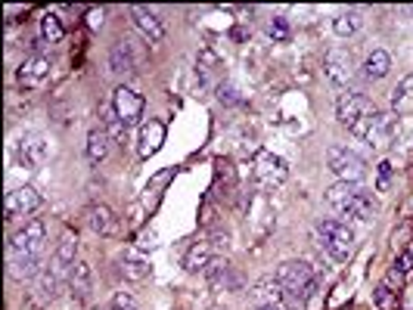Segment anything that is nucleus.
<instances>
[{
	"label": "nucleus",
	"mask_w": 413,
	"mask_h": 310,
	"mask_svg": "<svg viewBox=\"0 0 413 310\" xmlns=\"http://www.w3.org/2000/svg\"><path fill=\"white\" fill-rule=\"evenodd\" d=\"M348 131L355 134L357 140H364L370 149H385V146H392L398 140L401 118L394 115V112H370V115H364L357 124H351Z\"/></svg>",
	"instance_id": "nucleus-1"
},
{
	"label": "nucleus",
	"mask_w": 413,
	"mask_h": 310,
	"mask_svg": "<svg viewBox=\"0 0 413 310\" xmlns=\"http://www.w3.org/2000/svg\"><path fill=\"white\" fill-rule=\"evenodd\" d=\"M277 282L289 295H296L302 304H308L317 295V289H320V273L308 261H283L277 267Z\"/></svg>",
	"instance_id": "nucleus-2"
},
{
	"label": "nucleus",
	"mask_w": 413,
	"mask_h": 310,
	"mask_svg": "<svg viewBox=\"0 0 413 310\" xmlns=\"http://www.w3.org/2000/svg\"><path fill=\"white\" fill-rule=\"evenodd\" d=\"M314 239L335 264H345L351 252H355V232L348 230V223L342 220H320L314 227Z\"/></svg>",
	"instance_id": "nucleus-3"
},
{
	"label": "nucleus",
	"mask_w": 413,
	"mask_h": 310,
	"mask_svg": "<svg viewBox=\"0 0 413 310\" xmlns=\"http://www.w3.org/2000/svg\"><path fill=\"white\" fill-rule=\"evenodd\" d=\"M44 242H47V227L41 218H31L22 230L13 232L10 245H6V261L13 257H28V255H41L44 252Z\"/></svg>",
	"instance_id": "nucleus-4"
},
{
	"label": "nucleus",
	"mask_w": 413,
	"mask_h": 310,
	"mask_svg": "<svg viewBox=\"0 0 413 310\" xmlns=\"http://www.w3.org/2000/svg\"><path fill=\"white\" fill-rule=\"evenodd\" d=\"M326 165L335 177L342 180V183H357L367 177V161L360 159L357 152H351L348 146H330L326 149Z\"/></svg>",
	"instance_id": "nucleus-5"
},
{
	"label": "nucleus",
	"mask_w": 413,
	"mask_h": 310,
	"mask_svg": "<svg viewBox=\"0 0 413 310\" xmlns=\"http://www.w3.org/2000/svg\"><path fill=\"white\" fill-rule=\"evenodd\" d=\"M252 174L264 189H277V186L286 183L289 165H286V159H280V155H273L268 149H258L255 161H252Z\"/></svg>",
	"instance_id": "nucleus-6"
},
{
	"label": "nucleus",
	"mask_w": 413,
	"mask_h": 310,
	"mask_svg": "<svg viewBox=\"0 0 413 310\" xmlns=\"http://www.w3.org/2000/svg\"><path fill=\"white\" fill-rule=\"evenodd\" d=\"M63 279H66L63 273L53 270V267L47 264V270L31 282V292L25 295V307H28V310H44V307H50V301L56 298L59 286H63Z\"/></svg>",
	"instance_id": "nucleus-7"
},
{
	"label": "nucleus",
	"mask_w": 413,
	"mask_h": 310,
	"mask_svg": "<svg viewBox=\"0 0 413 310\" xmlns=\"http://www.w3.org/2000/svg\"><path fill=\"white\" fill-rule=\"evenodd\" d=\"M41 205H44V196H41L34 186H19V189H13V193L6 196V205H4L6 220H16V218H31V214L38 211Z\"/></svg>",
	"instance_id": "nucleus-8"
},
{
	"label": "nucleus",
	"mask_w": 413,
	"mask_h": 310,
	"mask_svg": "<svg viewBox=\"0 0 413 310\" xmlns=\"http://www.w3.org/2000/svg\"><path fill=\"white\" fill-rule=\"evenodd\" d=\"M112 109H115V115L122 118L125 127H134L143 118V97L134 87H125L122 84V87L112 93Z\"/></svg>",
	"instance_id": "nucleus-9"
},
{
	"label": "nucleus",
	"mask_w": 413,
	"mask_h": 310,
	"mask_svg": "<svg viewBox=\"0 0 413 310\" xmlns=\"http://www.w3.org/2000/svg\"><path fill=\"white\" fill-rule=\"evenodd\" d=\"M16 159H19L22 168H41L50 159V140L44 134H25L19 140V149H16Z\"/></svg>",
	"instance_id": "nucleus-10"
},
{
	"label": "nucleus",
	"mask_w": 413,
	"mask_h": 310,
	"mask_svg": "<svg viewBox=\"0 0 413 310\" xmlns=\"http://www.w3.org/2000/svg\"><path fill=\"white\" fill-rule=\"evenodd\" d=\"M370 112H376V106L364 97V93H342L339 102H335V118H339L345 127L357 124L364 115H370Z\"/></svg>",
	"instance_id": "nucleus-11"
},
{
	"label": "nucleus",
	"mask_w": 413,
	"mask_h": 310,
	"mask_svg": "<svg viewBox=\"0 0 413 310\" xmlns=\"http://www.w3.org/2000/svg\"><path fill=\"white\" fill-rule=\"evenodd\" d=\"M323 75H326V81H330L333 87H339V90L348 87V81H351V56L345 53V50H339V47L326 50Z\"/></svg>",
	"instance_id": "nucleus-12"
},
{
	"label": "nucleus",
	"mask_w": 413,
	"mask_h": 310,
	"mask_svg": "<svg viewBox=\"0 0 413 310\" xmlns=\"http://www.w3.org/2000/svg\"><path fill=\"white\" fill-rule=\"evenodd\" d=\"M50 59L47 56H28L25 63L19 65V87L25 90H38L41 84L47 81V75H50Z\"/></svg>",
	"instance_id": "nucleus-13"
},
{
	"label": "nucleus",
	"mask_w": 413,
	"mask_h": 310,
	"mask_svg": "<svg viewBox=\"0 0 413 310\" xmlns=\"http://www.w3.org/2000/svg\"><path fill=\"white\" fill-rule=\"evenodd\" d=\"M249 295H252L255 307H283V301H286V289L277 282V277H271V279H258Z\"/></svg>",
	"instance_id": "nucleus-14"
},
{
	"label": "nucleus",
	"mask_w": 413,
	"mask_h": 310,
	"mask_svg": "<svg viewBox=\"0 0 413 310\" xmlns=\"http://www.w3.org/2000/svg\"><path fill=\"white\" fill-rule=\"evenodd\" d=\"M10 264V277L16 279V282H34L41 277V273L47 270L44 267V252L41 255H28V257H13V261H6Z\"/></svg>",
	"instance_id": "nucleus-15"
},
{
	"label": "nucleus",
	"mask_w": 413,
	"mask_h": 310,
	"mask_svg": "<svg viewBox=\"0 0 413 310\" xmlns=\"http://www.w3.org/2000/svg\"><path fill=\"white\" fill-rule=\"evenodd\" d=\"M205 277L218 292H230V289H239V277L234 273V267H230L227 257H214L209 264V270H205Z\"/></svg>",
	"instance_id": "nucleus-16"
},
{
	"label": "nucleus",
	"mask_w": 413,
	"mask_h": 310,
	"mask_svg": "<svg viewBox=\"0 0 413 310\" xmlns=\"http://www.w3.org/2000/svg\"><path fill=\"white\" fill-rule=\"evenodd\" d=\"M75 255H78V236H75V232H66L63 242H59V248L53 252V257H50V267H53V270H59L68 279V270H72L75 261H78Z\"/></svg>",
	"instance_id": "nucleus-17"
},
{
	"label": "nucleus",
	"mask_w": 413,
	"mask_h": 310,
	"mask_svg": "<svg viewBox=\"0 0 413 310\" xmlns=\"http://www.w3.org/2000/svg\"><path fill=\"white\" fill-rule=\"evenodd\" d=\"M68 289L78 301H88L90 292H93V273H90V264L88 261H75V267L68 270Z\"/></svg>",
	"instance_id": "nucleus-18"
},
{
	"label": "nucleus",
	"mask_w": 413,
	"mask_h": 310,
	"mask_svg": "<svg viewBox=\"0 0 413 310\" xmlns=\"http://www.w3.org/2000/svg\"><path fill=\"white\" fill-rule=\"evenodd\" d=\"M134 22L150 44H159V41L165 38V22H162L152 10H146V6H134Z\"/></svg>",
	"instance_id": "nucleus-19"
},
{
	"label": "nucleus",
	"mask_w": 413,
	"mask_h": 310,
	"mask_svg": "<svg viewBox=\"0 0 413 310\" xmlns=\"http://www.w3.org/2000/svg\"><path fill=\"white\" fill-rule=\"evenodd\" d=\"M162 143H165V124L156 122V118L143 122L140 124V155H143V159L156 155L162 149Z\"/></svg>",
	"instance_id": "nucleus-20"
},
{
	"label": "nucleus",
	"mask_w": 413,
	"mask_h": 310,
	"mask_svg": "<svg viewBox=\"0 0 413 310\" xmlns=\"http://www.w3.org/2000/svg\"><path fill=\"white\" fill-rule=\"evenodd\" d=\"M88 227L93 232H100V236H112V232L118 230V220H115V214H112L109 205L93 202L90 208H88Z\"/></svg>",
	"instance_id": "nucleus-21"
},
{
	"label": "nucleus",
	"mask_w": 413,
	"mask_h": 310,
	"mask_svg": "<svg viewBox=\"0 0 413 310\" xmlns=\"http://www.w3.org/2000/svg\"><path fill=\"white\" fill-rule=\"evenodd\" d=\"M376 214V202H373V196L367 193L364 186H357V193L351 196V202H348V208L342 211V218H355V220H370Z\"/></svg>",
	"instance_id": "nucleus-22"
},
{
	"label": "nucleus",
	"mask_w": 413,
	"mask_h": 310,
	"mask_svg": "<svg viewBox=\"0 0 413 310\" xmlns=\"http://www.w3.org/2000/svg\"><path fill=\"white\" fill-rule=\"evenodd\" d=\"M214 261V252H211V242H205V239H199V242L190 245V252H187L184 257V267L190 273H205L209 270V264Z\"/></svg>",
	"instance_id": "nucleus-23"
},
{
	"label": "nucleus",
	"mask_w": 413,
	"mask_h": 310,
	"mask_svg": "<svg viewBox=\"0 0 413 310\" xmlns=\"http://www.w3.org/2000/svg\"><path fill=\"white\" fill-rule=\"evenodd\" d=\"M392 112L394 115H413V75L401 78L398 87L392 90Z\"/></svg>",
	"instance_id": "nucleus-24"
},
{
	"label": "nucleus",
	"mask_w": 413,
	"mask_h": 310,
	"mask_svg": "<svg viewBox=\"0 0 413 310\" xmlns=\"http://www.w3.org/2000/svg\"><path fill=\"white\" fill-rule=\"evenodd\" d=\"M150 261H146L143 255H137V252H125L122 257V273H125V279H131V282H143V279H150Z\"/></svg>",
	"instance_id": "nucleus-25"
},
{
	"label": "nucleus",
	"mask_w": 413,
	"mask_h": 310,
	"mask_svg": "<svg viewBox=\"0 0 413 310\" xmlns=\"http://www.w3.org/2000/svg\"><path fill=\"white\" fill-rule=\"evenodd\" d=\"M392 68V56L385 50H373L367 59H364V78L367 81H380V78L389 75Z\"/></svg>",
	"instance_id": "nucleus-26"
},
{
	"label": "nucleus",
	"mask_w": 413,
	"mask_h": 310,
	"mask_svg": "<svg viewBox=\"0 0 413 310\" xmlns=\"http://www.w3.org/2000/svg\"><path fill=\"white\" fill-rule=\"evenodd\" d=\"M109 143H112V137L106 134V127H93L88 134V159L93 165H100V161L109 155Z\"/></svg>",
	"instance_id": "nucleus-27"
},
{
	"label": "nucleus",
	"mask_w": 413,
	"mask_h": 310,
	"mask_svg": "<svg viewBox=\"0 0 413 310\" xmlns=\"http://www.w3.org/2000/svg\"><path fill=\"white\" fill-rule=\"evenodd\" d=\"M109 68L112 72H134L137 68V63H134V56H131V44H127V41H118L115 47L109 50Z\"/></svg>",
	"instance_id": "nucleus-28"
},
{
	"label": "nucleus",
	"mask_w": 413,
	"mask_h": 310,
	"mask_svg": "<svg viewBox=\"0 0 413 310\" xmlns=\"http://www.w3.org/2000/svg\"><path fill=\"white\" fill-rule=\"evenodd\" d=\"M63 34H66L63 19H59L56 13H44V19H41V38H44L47 44H59Z\"/></svg>",
	"instance_id": "nucleus-29"
},
{
	"label": "nucleus",
	"mask_w": 413,
	"mask_h": 310,
	"mask_svg": "<svg viewBox=\"0 0 413 310\" xmlns=\"http://www.w3.org/2000/svg\"><path fill=\"white\" fill-rule=\"evenodd\" d=\"M268 38L273 41V44H286V41L292 38V28H289V19L286 16H273V19H268Z\"/></svg>",
	"instance_id": "nucleus-30"
},
{
	"label": "nucleus",
	"mask_w": 413,
	"mask_h": 310,
	"mask_svg": "<svg viewBox=\"0 0 413 310\" xmlns=\"http://www.w3.org/2000/svg\"><path fill=\"white\" fill-rule=\"evenodd\" d=\"M360 28V16L357 13H339L333 19V31L339 34V38H351Z\"/></svg>",
	"instance_id": "nucleus-31"
},
{
	"label": "nucleus",
	"mask_w": 413,
	"mask_h": 310,
	"mask_svg": "<svg viewBox=\"0 0 413 310\" xmlns=\"http://www.w3.org/2000/svg\"><path fill=\"white\" fill-rule=\"evenodd\" d=\"M373 301H376V307H380V310H401V295H398V292H392L389 286H376Z\"/></svg>",
	"instance_id": "nucleus-32"
},
{
	"label": "nucleus",
	"mask_w": 413,
	"mask_h": 310,
	"mask_svg": "<svg viewBox=\"0 0 413 310\" xmlns=\"http://www.w3.org/2000/svg\"><path fill=\"white\" fill-rule=\"evenodd\" d=\"M103 118H106V134L112 137V140H125V134H127V127L122 124V118L115 115V109H103Z\"/></svg>",
	"instance_id": "nucleus-33"
},
{
	"label": "nucleus",
	"mask_w": 413,
	"mask_h": 310,
	"mask_svg": "<svg viewBox=\"0 0 413 310\" xmlns=\"http://www.w3.org/2000/svg\"><path fill=\"white\" fill-rule=\"evenodd\" d=\"M392 180H394V165L392 161H380L376 165V193H389Z\"/></svg>",
	"instance_id": "nucleus-34"
},
{
	"label": "nucleus",
	"mask_w": 413,
	"mask_h": 310,
	"mask_svg": "<svg viewBox=\"0 0 413 310\" xmlns=\"http://www.w3.org/2000/svg\"><path fill=\"white\" fill-rule=\"evenodd\" d=\"M394 270H398V273H404V277H410V273H413V252H410V248H404V252H398V257H394Z\"/></svg>",
	"instance_id": "nucleus-35"
},
{
	"label": "nucleus",
	"mask_w": 413,
	"mask_h": 310,
	"mask_svg": "<svg viewBox=\"0 0 413 310\" xmlns=\"http://www.w3.org/2000/svg\"><path fill=\"white\" fill-rule=\"evenodd\" d=\"M382 286H389L392 292H398V295H401V292L407 289V277H404V273H398V270L392 267V270L385 273V282H382Z\"/></svg>",
	"instance_id": "nucleus-36"
},
{
	"label": "nucleus",
	"mask_w": 413,
	"mask_h": 310,
	"mask_svg": "<svg viewBox=\"0 0 413 310\" xmlns=\"http://www.w3.org/2000/svg\"><path fill=\"white\" fill-rule=\"evenodd\" d=\"M112 310H140L137 307V301L131 295H125V292H118L115 298H112Z\"/></svg>",
	"instance_id": "nucleus-37"
},
{
	"label": "nucleus",
	"mask_w": 413,
	"mask_h": 310,
	"mask_svg": "<svg viewBox=\"0 0 413 310\" xmlns=\"http://www.w3.org/2000/svg\"><path fill=\"white\" fill-rule=\"evenodd\" d=\"M103 19H106V10H97V6H93V10H88V28L90 31H97L100 25H103Z\"/></svg>",
	"instance_id": "nucleus-38"
},
{
	"label": "nucleus",
	"mask_w": 413,
	"mask_h": 310,
	"mask_svg": "<svg viewBox=\"0 0 413 310\" xmlns=\"http://www.w3.org/2000/svg\"><path fill=\"white\" fill-rule=\"evenodd\" d=\"M218 97H221V102H243V97H236V90H234V87H221V90H218Z\"/></svg>",
	"instance_id": "nucleus-39"
},
{
	"label": "nucleus",
	"mask_w": 413,
	"mask_h": 310,
	"mask_svg": "<svg viewBox=\"0 0 413 310\" xmlns=\"http://www.w3.org/2000/svg\"><path fill=\"white\" fill-rule=\"evenodd\" d=\"M140 248H156V230H150V232H140V242H137Z\"/></svg>",
	"instance_id": "nucleus-40"
},
{
	"label": "nucleus",
	"mask_w": 413,
	"mask_h": 310,
	"mask_svg": "<svg viewBox=\"0 0 413 310\" xmlns=\"http://www.w3.org/2000/svg\"><path fill=\"white\" fill-rule=\"evenodd\" d=\"M401 307L413 310V286H407V289H404V301H401Z\"/></svg>",
	"instance_id": "nucleus-41"
},
{
	"label": "nucleus",
	"mask_w": 413,
	"mask_h": 310,
	"mask_svg": "<svg viewBox=\"0 0 413 310\" xmlns=\"http://www.w3.org/2000/svg\"><path fill=\"white\" fill-rule=\"evenodd\" d=\"M255 310H283V307H255Z\"/></svg>",
	"instance_id": "nucleus-42"
},
{
	"label": "nucleus",
	"mask_w": 413,
	"mask_h": 310,
	"mask_svg": "<svg viewBox=\"0 0 413 310\" xmlns=\"http://www.w3.org/2000/svg\"><path fill=\"white\" fill-rule=\"evenodd\" d=\"M410 13H413V10H410Z\"/></svg>",
	"instance_id": "nucleus-43"
}]
</instances>
